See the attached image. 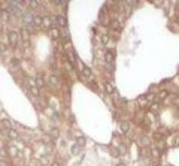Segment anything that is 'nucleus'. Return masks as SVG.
<instances>
[{"label":"nucleus","instance_id":"obj_1","mask_svg":"<svg viewBox=\"0 0 179 166\" xmlns=\"http://www.w3.org/2000/svg\"><path fill=\"white\" fill-rule=\"evenodd\" d=\"M8 39H9L10 46H17V45H18V42H20V34H18V32H14V30L9 32Z\"/></svg>","mask_w":179,"mask_h":166},{"label":"nucleus","instance_id":"obj_2","mask_svg":"<svg viewBox=\"0 0 179 166\" xmlns=\"http://www.w3.org/2000/svg\"><path fill=\"white\" fill-rule=\"evenodd\" d=\"M52 24H55V21L51 18V17H48V15H45L43 18H42V25L45 29H49L51 30V27H52Z\"/></svg>","mask_w":179,"mask_h":166},{"label":"nucleus","instance_id":"obj_3","mask_svg":"<svg viewBox=\"0 0 179 166\" xmlns=\"http://www.w3.org/2000/svg\"><path fill=\"white\" fill-rule=\"evenodd\" d=\"M21 37H22L24 46H29V39H30V33H29L27 27H24V29L21 30Z\"/></svg>","mask_w":179,"mask_h":166},{"label":"nucleus","instance_id":"obj_4","mask_svg":"<svg viewBox=\"0 0 179 166\" xmlns=\"http://www.w3.org/2000/svg\"><path fill=\"white\" fill-rule=\"evenodd\" d=\"M66 51H67V61H70V63H72V61H76V60H78V57L75 56V51H73V48H72V46H67V49H66Z\"/></svg>","mask_w":179,"mask_h":166},{"label":"nucleus","instance_id":"obj_5","mask_svg":"<svg viewBox=\"0 0 179 166\" xmlns=\"http://www.w3.org/2000/svg\"><path fill=\"white\" fill-rule=\"evenodd\" d=\"M120 127H121V132H124V133H129L130 132V123L129 121H122L121 124H120Z\"/></svg>","mask_w":179,"mask_h":166},{"label":"nucleus","instance_id":"obj_6","mask_svg":"<svg viewBox=\"0 0 179 166\" xmlns=\"http://www.w3.org/2000/svg\"><path fill=\"white\" fill-rule=\"evenodd\" d=\"M55 23L60 25V27H66V18L63 15H57L55 17Z\"/></svg>","mask_w":179,"mask_h":166},{"label":"nucleus","instance_id":"obj_7","mask_svg":"<svg viewBox=\"0 0 179 166\" xmlns=\"http://www.w3.org/2000/svg\"><path fill=\"white\" fill-rule=\"evenodd\" d=\"M45 78H43V76L42 75H37V78H36V87L37 88H39V87H45Z\"/></svg>","mask_w":179,"mask_h":166},{"label":"nucleus","instance_id":"obj_8","mask_svg":"<svg viewBox=\"0 0 179 166\" xmlns=\"http://www.w3.org/2000/svg\"><path fill=\"white\" fill-rule=\"evenodd\" d=\"M81 72L84 73V76H87V78H91V76H93V72H91V69H90V68H87V66H84V68L81 69Z\"/></svg>","mask_w":179,"mask_h":166},{"label":"nucleus","instance_id":"obj_9","mask_svg":"<svg viewBox=\"0 0 179 166\" xmlns=\"http://www.w3.org/2000/svg\"><path fill=\"white\" fill-rule=\"evenodd\" d=\"M49 36L52 37V39H58L61 34H60V32H58L57 29H51V30H49Z\"/></svg>","mask_w":179,"mask_h":166},{"label":"nucleus","instance_id":"obj_10","mask_svg":"<svg viewBox=\"0 0 179 166\" xmlns=\"http://www.w3.org/2000/svg\"><path fill=\"white\" fill-rule=\"evenodd\" d=\"M105 60H106V63H109V65L113 63V53L112 51H108V53L105 54Z\"/></svg>","mask_w":179,"mask_h":166},{"label":"nucleus","instance_id":"obj_11","mask_svg":"<svg viewBox=\"0 0 179 166\" xmlns=\"http://www.w3.org/2000/svg\"><path fill=\"white\" fill-rule=\"evenodd\" d=\"M70 151H72V154H73V156H78L79 153H81V147H79L78 144H75V145H72Z\"/></svg>","mask_w":179,"mask_h":166},{"label":"nucleus","instance_id":"obj_12","mask_svg":"<svg viewBox=\"0 0 179 166\" xmlns=\"http://www.w3.org/2000/svg\"><path fill=\"white\" fill-rule=\"evenodd\" d=\"M105 90H106V93H109V94H113V93H115V88H113V85H112L110 82H106V84H105Z\"/></svg>","mask_w":179,"mask_h":166},{"label":"nucleus","instance_id":"obj_13","mask_svg":"<svg viewBox=\"0 0 179 166\" xmlns=\"http://www.w3.org/2000/svg\"><path fill=\"white\" fill-rule=\"evenodd\" d=\"M33 24L36 25V27H41L42 25V17H39V15L33 17Z\"/></svg>","mask_w":179,"mask_h":166},{"label":"nucleus","instance_id":"obj_14","mask_svg":"<svg viewBox=\"0 0 179 166\" xmlns=\"http://www.w3.org/2000/svg\"><path fill=\"white\" fill-rule=\"evenodd\" d=\"M2 126L5 127L6 130H10L12 129V124H10V121L8 120V118H5V120H2Z\"/></svg>","mask_w":179,"mask_h":166},{"label":"nucleus","instance_id":"obj_15","mask_svg":"<svg viewBox=\"0 0 179 166\" xmlns=\"http://www.w3.org/2000/svg\"><path fill=\"white\" fill-rule=\"evenodd\" d=\"M49 84H51V85H58V76L51 75V76H49Z\"/></svg>","mask_w":179,"mask_h":166},{"label":"nucleus","instance_id":"obj_16","mask_svg":"<svg viewBox=\"0 0 179 166\" xmlns=\"http://www.w3.org/2000/svg\"><path fill=\"white\" fill-rule=\"evenodd\" d=\"M0 17H2L5 21H8L9 20V11L8 9H2V12H0Z\"/></svg>","mask_w":179,"mask_h":166},{"label":"nucleus","instance_id":"obj_17","mask_svg":"<svg viewBox=\"0 0 179 166\" xmlns=\"http://www.w3.org/2000/svg\"><path fill=\"white\" fill-rule=\"evenodd\" d=\"M8 135H9V138H12V139H17V138H18V132L14 130V129L8 130Z\"/></svg>","mask_w":179,"mask_h":166},{"label":"nucleus","instance_id":"obj_18","mask_svg":"<svg viewBox=\"0 0 179 166\" xmlns=\"http://www.w3.org/2000/svg\"><path fill=\"white\" fill-rule=\"evenodd\" d=\"M149 109H151V112H157V111L160 109V105L157 103V102H154V103H151Z\"/></svg>","mask_w":179,"mask_h":166},{"label":"nucleus","instance_id":"obj_19","mask_svg":"<svg viewBox=\"0 0 179 166\" xmlns=\"http://www.w3.org/2000/svg\"><path fill=\"white\" fill-rule=\"evenodd\" d=\"M9 154H10V156H17V154H18V150H17L15 147H9Z\"/></svg>","mask_w":179,"mask_h":166},{"label":"nucleus","instance_id":"obj_20","mask_svg":"<svg viewBox=\"0 0 179 166\" xmlns=\"http://www.w3.org/2000/svg\"><path fill=\"white\" fill-rule=\"evenodd\" d=\"M31 94H33V96H39V88H37L36 85L31 87Z\"/></svg>","mask_w":179,"mask_h":166},{"label":"nucleus","instance_id":"obj_21","mask_svg":"<svg viewBox=\"0 0 179 166\" xmlns=\"http://www.w3.org/2000/svg\"><path fill=\"white\" fill-rule=\"evenodd\" d=\"M152 156H154V157H160V151H158V148L152 147Z\"/></svg>","mask_w":179,"mask_h":166},{"label":"nucleus","instance_id":"obj_22","mask_svg":"<svg viewBox=\"0 0 179 166\" xmlns=\"http://www.w3.org/2000/svg\"><path fill=\"white\" fill-rule=\"evenodd\" d=\"M110 154H112L113 157H118V156H120V151H118L117 148H112V150H110Z\"/></svg>","mask_w":179,"mask_h":166},{"label":"nucleus","instance_id":"obj_23","mask_svg":"<svg viewBox=\"0 0 179 166\" xmlns=\"http://www.w3.org/2000/svg\"><path fill=\"white\" fill-rule=\"evenodd\" d=\"M76 144H78V145L82 148V147L85 145V139H84V138H79V139H78V142H76Z\"/></svg>","mask_w":179,"mask_h":166},{"label":"nucleus","instance_id":"obj_24","mask_svg":"<svg viewBox=\"0 0 179 166\" xmlns=\"http://www.w3.org/2000/svg\"><path fill=\"white\" fill-rule=\"evenodd\" d=\"M167 97V91H161V93H158V99H166Z\"/></svg>","mask_w":179,"mask_h":166},{"label":"nucleus","instance_id":"obj_25","mask_svg":"<svg viewBox=\"0 0 179 166\" xmlns=\"http://www.w3.org/2000/svg\"><path fill=\"white\" fill-rule=\"evenodd\" d=\"M108 41H109V36H108V34H103V36H101V42H103V44H108Z\"/></svg>","mask_w":179,"mask_h":166},{"label":"nucleus","instance_id":"obj_26","mask_svg":"<svg viewBox=\"0 0 179 166\" xmlns=\"http://www.w3.org/2000/svg\"><path fill=\"white\" fill-rule=\"evenodd\" d=\"M145 100H146V97H145V96L139 97V103H142V105H140V106H145Z\"/></svg>","mask_w":179,"mask_h":166},{"label":"nucleus","instance_id":"obj_27","mask_svg":"<svg viewBox=\"0 0 179 166\" xmlns=\"http://www.w3.org/2000/svg\"><path fill=\"white\" fill-rule=\"evenodd\" d=\"M29 6L30 8H36V6H39V2H29Z\"/></svg>","mask_w":179,"mask_h":166},{"label":"nucleus","instance_id":"obj_28","mask_svg":"<svg viewBox=\"0 0 179 166\" xmlns=\"http://www.w3.org/2000/svg\"><path fill=\"white\" fill-rule=\"evenodd\" d=\"M51 136H52V138H58V130H52V132H51Z\"/></svg>","mask_w":179,"mask_h":166},{"label":"nucleus","instance_id":"obj_29","mask_svg":"<svg viewBox=\"0 0 179 166\" xmlns=\"http://www.w3.org/2000/svg\"><path fill=\"white\" fill-rule=\"evenodd\" d=\"M12 65H14V66L20 65V60H17V58H12Z\"/></svg>","mask_w":179,"mask_h":166},{"label":"nucleus","instance_id":"obj_30","mask_svg":"<svg viewBox=\"0 0 179 166\" xmlns=\"http://www.w3.org/2000/svg\"><path fill=\"white\" fill-rule=\"evenodd\" d=\"M5 49H6V48H5V45H3V44H0V53H5Z\"/></svg>","mask_w":179,"mask_h":166},{"label":"nucleus","instance_id":"obj_31","mask_svg":"<svg viewBox=\"0 0 179 166\" xmlns=\"http://www.w3.org/2000/svg\"><path fill=\"white\" fill-rule=\"evenodd\" d=\"M0 166H8V163L5 160H0Z\"/></svg>","mask_w":179,"mask_h":166},{"label":"nucleus","instance_id":"obj_32","mask_svg":"<svg viewBox=\"0 0 179 166\" xmlns=\"http://www.w3.org/2000/svg\"><path fill=\"white\" fill-rule=\"evenodd\" d=\"M43 139H45V142H46V144H48V142H51V141H49V138H48V136H43Z\"/></svg>","mask_w":179,"mask_h":166},{"label":"nucleus","instance_id":"obj_33","mask_svg":"<svg viewBox=\"0 0 179 166\" xmlns=\"http://www.w3.org/2000/svg\"><path fill=\"white\" fill-rule=\"evenodd\" d=\"M117 166H127L125 163H117Z\"/></svg>","mask_w":179,"mask_h":166},{"label":"nucleus","instance_id":"obj_34","mask_svg":"<svg viewBox=\"0 0 179 166\" xmlns=\"http://www.w3.org/2000/svg\"><path fill=\"white\" fill-rule=\"evenodd\" d=\"M52 166H60V165H58V163H54V165H52Z\"/></svg>","mask_w":179,"mask_h":166},{"label":"nucleus","instance_id":"obj_35","mask_svg":"<svg viewBox=\"0 0 179 166\" xmlns=\"http://www.w3.org/2000/svg\"><path fill=\"white\" fill-rule=\"evenodd\" d=\"M154 166H160V165H154Z\"/></svg>","mask_w":179,"mask_h":166},{"label":"nucleus","instance_id":"obj_36","mask_svg":"<svg viewBox=\"0 0 179 166\" xmlns=\"http://www.w3.org/2000/svg\"><path fill=\"white\" fill-rule=\"evenodd\" d=\"M0 20H2V17H0Z\"/></svg>","mask_w":179,"mask_h":166},{"label":"nucleus","instance_id":"obj_37","mask_svg":"<svg viewBox=\"0 0 179 166\" xmlns=\"http://www.w3.org/2000/svg\"><path fill=\"white\" fill-rule=\"evenodd\" d=\"M0 12H2V9H0Z\"/></svg>","mask_w":179,"mask_h":166}]
</instances>
